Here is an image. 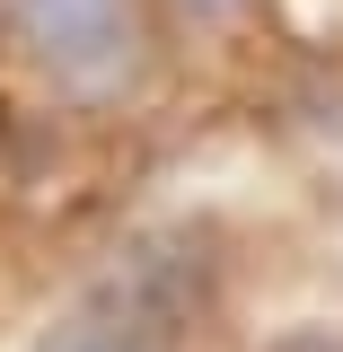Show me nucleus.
Segmentation results:
<instances>
[{
	"instance_id": "obj_1",
	"label": "nucleus",
	"mask_w": 343,
	"mask_h": 352,
	"mask_svg": "<svg viewBox=\"0 0 343 352\" xmlns=\"http://www.w3.org/2000/svg\"><path fill=\"white\" fill-rule=\"evenodd\" d=\"M9 27L80 97L124 88V71L141 62V0H9Z\"/></svg>"
},
{
	"instance_id": "obj_4",
	"label": "nucleus",
	"mask_w": 343,
	"mask_h": 352,
	"mask_svg": "<svg viewBox=\"0 0 343 352\" xmlns=\"http://www.w3.org/2000/svg\"><path fill=\"white\" fill-rule=\"evenodd\" d=\"M194 9H229V0H194Z\"/></svg>"
},
{
	"instance_id": "obj_2",
	"label": "nucleus",
	"mask_w": 343,
	"mask_h": 352,
	"mask_svg": "<svg viewBox=\"0 0 343 352\" xmlns=\"http://www.w3.org/2000/svg\"><path fill=\"white\" fill-rule=\"evenodd\" d=\"M44 352H168V335H159V326H141V317H124L115 300H97V308H80V317H71Z\"/></svg>"
},
{
	"instance_id": "obj_3",
	"label": "nucleus",
	"mask_w": 343,
	"mask_h": 352,
	"mask_svg": "<svg viewBox=\"0 0 343 352\" xmlns=\"http://www.w3.org/2000/svg\"><path fill=\"white\" fill-rule=\"evenodd\" d=\"M264 352H343L335 326H300V335H282V344H264Z\"/></svg>"
}]
</instances>
